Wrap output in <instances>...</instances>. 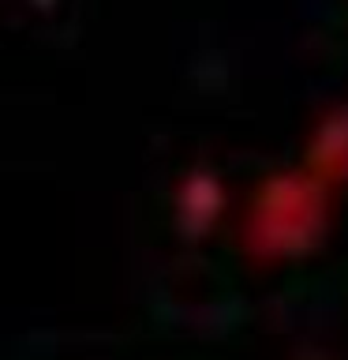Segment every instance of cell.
Returning <instances> with one entry per match:
<instances>
[{"mask_svg":"<svg viewBox=\"0 0 348 360\" xmlns=\"http://www.w3.org/2000/svg\"><path fill=\"white\" fill-rule=\"evenodd\" d=\"M333 229V184L307 165L266 173L243 199L236 221V248L258 266L307 259Z\"/></svg>","mask_w":348,"mask_h":360,"instance_id":"cell-1","label":"cell"},{"mask_svg":"<svg viewBox=\"0 0 348 360\" xmlns=\"http://www.w3.org/2000/svg\"><path fill=\"white\" fill-rule=\"evenodd\" d=\"M225 214V188L213 169L199 165L176 184L173 199V225L187 244L206 240V233H213V225Z\"/></svg>","mask_w":348,"mask_h":360,"instance_id":"cell-2","label":"cell"},{"mask_svg":"<svg viewBox=\"0 0 348 360\" xmlns=\"http://www.w3.org/2000/svg\"><path fill=\"white\" fill-rule=\"evenodd\" d=\"M314 176H322L326 184L341 188L348 184V105L330 109L326 117L314 124L303 146V162Z\"/></svg>","mask_w":348,"mask_h":360,"instance_id":"cell-3","label":"cell"}]
</instances>
